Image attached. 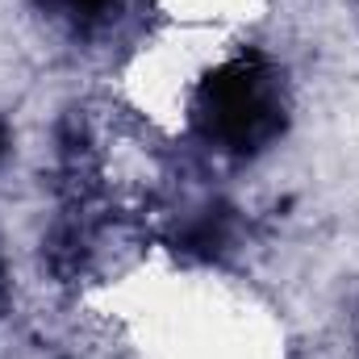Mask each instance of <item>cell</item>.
Here are the masks:
<instances>
[{
  "mask_svg": "<svg viewBox=\"0 0 359 359\" xmlns=\"http://www.w3.org/2000/svg\"><path fill=\"white\" fill-rule=\"evenodd\" d=\"M192 130L222 155H264L288 130L284 72L259 50L213 67L192 92Z\"/></svg>",
  "mask_w": 359,
  "mask_h": 359,
  "instance_id": "cell-1",
  "label": "cell"
},
{
  "mask_svg": "<svg viewBox=\"0 0 359 359\" xmlns=\"http://www.w3.org/2000/svg\"><path fill=\"white\" fill-rule=\"evenodd\" d=\"M230 243V217H226V209H205L188 230H184V238H180V247L188 251V255H222V247Z\"/></svg>",
  "mask_w": 359,
  "mask_h": 359,
  "instance_id": "cell-2",
  "label": "cell"
},
{
  "mask_svg": "<svg viewBox=\"0 0 359 359\" xmlns=\"http://www.w3.org/2000/svg\"><path fill=\"white\" fill-rule=\"evenodd\" d=\"M50 4H59L63 17L76 21V25H100V21L113 13L117 0H50Z\"/></svg>",
  "mask_w": 359,
  "mask_h": 359,
  "instance_id": "cell-3",
  "label": "cell"
},
{
  "mask_svg": "<svg viewBox=\"0 0 359 359\" xmlns=\"http://www.w3.org/2000/svg\"><path fill=\"white\" fill-rule=\"evenodd\" d=\"M4 151H8V130H4V121H0V159H4Z\"/></svg>",
  "mask_w": 359,
  "mask_h": 359,
  "instance_id": "cell-4",
  "label": "cell"
}]
</instances>
